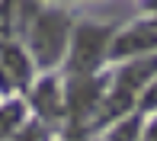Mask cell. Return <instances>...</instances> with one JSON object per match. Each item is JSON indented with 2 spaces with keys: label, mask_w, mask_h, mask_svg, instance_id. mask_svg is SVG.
Instances as JSON below:
<instances>
[{
  "label": "cell",
  "mask_w": 157,
  "mask_h": 141,
  "mask_svg": "<svg viewBox=\"0 0 157 141\" xmlns=\"http://www.w3.org/2000/svg\"><path fill=\"white\" fill-rule=\"evenodd\" d=\"M64 39H67V19H64L61 10L35 16V23H32V51L45 67L61 58Z\"/></svg>",
  "instance_id": "1"
},
{
  "label": "cell",
  "mask_w": 157,
  "mask_h": 141,
  "mask_svg": "<svg viewBox=\"0 0 157 141\" xmlns=\"http://www.w3.org/2000/svg\"><path fill=\"white\" fill-rule=\"evenodd\" d=\"M106 42H109V29L103 26H80L74 35V55H71V67L74 74L87 77L106 55Z\"/></svg>",
  "instance_id": "2"
},
{
  "label": "cell",
  "mask_w": 157,
  "mask_h": 141,
  "mask_svg": "<svg viewBox=\"0 0 157 141\" xmlns=\"http://www.w3.org/2000/svg\"><path fill=\"white\" fill-rule=\"evenodd\" d=\"M96 90H99V87H96L93 80H87V77H80V80L71 83L67 103H71V116H74V122H83V119H87V112L93 109V103L99 100Z\"/></svg>",
  "instance_id": "3"
},
{
  "label": "cell",
  "mask_w": 157,
  "mask_h": 141,
  "mask_svg": "<svg viewBox=\"0 0 157 141\" xmlns=\"http://www.w3.org/2000/svg\"><path fill=\"white\" fill-rule=\"evenodd\" d=\"M157 74V58H144V61H135V64L122 67V74H119V83H116V93H125L132 96L138 87H144L147 77Z\"/></svg>",
  "instance_id": "4"
},
{
  "label": "cell",
  "mask_w": 157,
  "mask_h": 141,
  "mask_svg": "<svg viewBox=\"0 0 157 141\" xmlns=\"http://www.w3.org/2000/svg\"><path fill=\"white\" fill-rule=\"evenodd\" d=\"M32 106H35V112H39V116H45V119H55V116L61 112L58 83H55V80H42L39 87H35V93H32Z\"/></svg>",
  "instance_id": "5"
},
{
  "label": "cell",
  "mask_w": 157,
  "mask_h": 141,
  "mask_svg": "<svg viewBox=\"0 0 157 141\" xmlns=\"http://www.w3.org/2000/svg\"><path fill=\"white\" fill-rule=\"evenodd\" d=\"M157 45V32L154 29H132L125 32L122 39H116L112 45V55H128V51H144V48Z\"/></svg>",
  "instance_id": "6"
},
{
  "label": "cell",
  "mask_w": 157,
  "mask_h": 141,
  "mask_svg": "<svg viewBox=\"0 0 157 141\" xmlns=\"http://www.w3.org/2000/svg\"><path fill=\"white\" fill-rule=\"evenodd\" d=\"M0 64L6 67V74L13 77L16 83H26L29 80V61H26V55L19 51V48H3V55H0Z\"/></svg>",
  "instance_id": "7"
},
{
  "label": "cell",
  "mask_w": 157,
  "mask_h": 141,
  "mask_svg": "<svg viewBox=\"0 0 157 141\" xmlns=\"http://www.w3.org/2000/svg\"><path fill=\"white\" fill-rule=\"evenodd\" d=\"M19 122H23V106L10 103L6 109H0V138H10L13 128H19Z\"/></svg>",
  "instance_id": "8"
},
{
  "label": "cell",
  "mask_w": 157,
  "mask_h": 141,
  "mask_svg": "<svg viewBox=\"0 0 157 141\" xmlns=\"http://www.w3.org/2000/svg\"><path fill=\"white\" fill-rule=\"evenodd\" d=\"M138 131H141V122H138V119H125L119 128H112L109 141H135V138H138Z\"/></svg>",
  "instance_id": "9"
},
{
  "label": "cell",
  "mask_w": 157,
  "mask_h": 141,
  "mask_svg": "<svg viewBox=\"0 0 157 141\" xmlns=\"http://www.w3.org/2000/svg\"><path fill=\"white\" fill-rule=\"evenodd\" d=\"M39 138H42V131L35 128V125H29V128H23L16 138H10V141H39Z\"/></svg>",
  "instance_id": "10"
},
{
  "label": "cell",
  "mask_w": 157,
  "mask_h": 141,
  "mask_svg": "<svg viewBox=\"0 0 157 141\" xmlns=\"http://www.w3.org/2000/svg\"><path fill=\"white\" fill-rule=\"evenodd\" d=\"M151 106H157V83L151 87V93L144 96V109H151Z\"/></svg>",
  "instance_id": "11"
},
{
  "label": "cell",
  "mask_w": 157,
  "mask_h": 141,
  "mask_svg": "<svg viewBox=\"0 0 157 141\" xmlns=\"http://www.w3.org/2000/svg\"><path fill=\"white\" fill-rule=\"evenodd\" d=\"M144 141H157V122L151 125V128H147V138H144Z\"/></svg>",
  "instance_id": "12"
}]
</instances>
